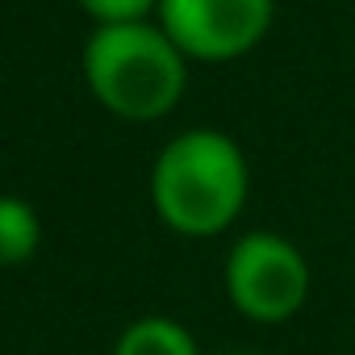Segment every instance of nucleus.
<instances>
[{"instance_id":"obj_1","label":"nucleus","mask_w":355,"mask_h":355,"mask_svg":"<svg viewBox=\"0 0 355 355\" xmlns=\"http://www.w3.org/2000/svg\"><path fill=\"white\" fill-rule=\"evenodd\" d=\"M251 167L243 146L222 130L175 134L150 171V201L159 218L189 239L222 234L247 205Z\"/></svg>"},{"instance_id":"obj_2","label":"nucleus","mask_w":355,"mask_h":355,"mask_svg":"<svg viewBox=\"0 0 355 355\" xmlns=\"http://www.w3.org/2000/svg\"><path fill=\"white\" fill-rule=\"evenodd\" d=\"M84 80L113 117L155 121L180 105L189 88V59L146 21L96 26L84 46Z\"/></svg>"},{"instance_id":"obj_3","label":"nucleus","mask_w":355,"mask_h":355,"mask_svg":"<svg viewBox=\"0 0 355 355\" xmlns=\"http://www.w3.org/2000/svg\"><path fill=\"white\" fill-rule=\"evenodd\" d=\"M226 293L251 322H288L309 297V263L272 230L243 234L226 259Z\"/></svg>"},{"instance_id":"obj_4","label":"nucleus","mask_w":355,"mask_h":355,"mask_svg":"<svg viewBox=\"0 0 355 355\" xmlns=\"http://www.w3.org/2000/svg\"><path fill=\"white\" fill-rule=\"evenodd\" d=\"M272 13L276 0H159V30L184 59L230 63L263 42Z\"/></svg>"},{"instance_id":"obj_5","label":"nucleus","mask_w":355,"mask_h":355,"mask_svg":"<svg viewBox=\"0 0 355 355\" xmlns=\"http://www.w3.org/2000/svg\"><path fill=\"white\" fill-rule=\"evenodd\" d=\"M42 247V218L30 201L0 193V263L17 268L34 259Z\"/></svg>"},{"instance_id":"obj_6","label":"nucleus","mask_w":355,"mask_h":355,"mask_svg":"<svg viewBox=\"0 0 355 355\" xmlns=\"http://www.w3.org/2000/svg\"><path fill=\"white\" fill-rule=\"evenodd\" d=\"M113 355H197V343L171 318H138L121 330Z\"/></svg>"},{"instance_id":"obj_7","label":"nucleus","mask_w":355,"mask_h":355,"mask_svg":"<svg viewBox=\"0 0 355 355\" xmlns=\"http://www.w3.org/2000/svg\"><path fill=\"white\" fill-rule=\"evenodd\" d=\"M76 5L96 26H134V21H146L150 9H159V0H76Z\"/></svg>"},{"instance_id":"obj_8","label":"nucleus","mask_w":355,"mask_h":355,"mask_svg":"<svg viewBox=\"0 0 355 355\" xmlns=\"http://www.w3.org/2000/svg\"><path fill=\"white\" fill-rule=\"evenodd\" d=\"M226 355H255V351H226Z\"/></svg>"}]
</instances>
